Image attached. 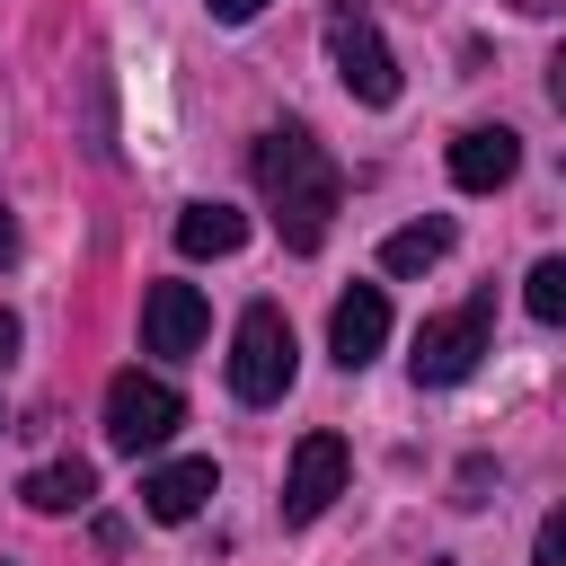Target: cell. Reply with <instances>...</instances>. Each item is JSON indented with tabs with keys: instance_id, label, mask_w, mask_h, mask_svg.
Wrapping results in <instances>:
<instances>
[{
	"instance_id": "1",
	"label": "cell",
	"mask_w": 566,
	"mask_h": 566,
	"mask_svg": "<svg viewBox=\"0 0 566 566\" xmlns=\"http://www.w3.org/2000/svg\"><path fill=\"white\" fill-rule=\"evenodd\" d=\"M248 168H256V195H265V212H274L283 248H292V256L327 248L336 203H345V168L318 150V133H310V124H274V133H256Z\"/></svg>"
},
{
	"instance_id": "2",
	"label": "cell",
	"mask_w": 566,
	"mask_h": 566,
	"mask_svg": "<svg viewBox=\"0 0 566 566\" xmlns=\"http://www.w3.org/2000/svg\"><path fill=\"white\" fill-rule=\"evenodd\" d=\"M301 371V345H292V318L274 301H248L239 327H230V398L239 407H274Z\"/></svg>"
},
{
	"instance_id": "3",
	"label": "cell",
	"mask_w": 566,
	"mask_h": 566,
	"mask_svg": "<svg viewBox=\"0 0 566 566\" xmlns=\"http://www.w3.org/2000/svg\"><path fill=\"white\" fill-rule=\"evenodd\" d=\"M327 62H336L354 106H398V53H389L371 0H336L327 9Z\"/></svg>"
},
{
	"instance_id": "4",
	"label": "cell",
	"mask_w": 566,
	"mask_h": 566,
	"mask_svg": "<svg viewBox=\"0 0 566 566\" xmlns=\"http://www.w3.org/2000/svg\"><path fill=\"white\" fill-rule=\"evenodd\" d=\"M486 336H495V292H469L460 310H442V318H424V327H416V354H407V371H416V389H460V380L478 371V354H486Z\"/></svg>"
},
{
	"instance_id": "5",
	"label": "cell",
	"mask_w": 566,
	"mask_h": 566,
	"mask_svg": "<svg viewBox=\"0 0 566 566\" xmlns=\"http://www.w3.org/2000/svg\"><path fill=\"white\" fill-rule=\"evenodd\" d=\"M177 424H186V398H177L159 371H115V380H106V442H115V451L142 460V451H159Z\"/></svg>"
},
{
	"instance_id": "6",
	"label": "cell",
	"mask_w": 566,
	"mask_h": 566,
	"mask_svg": "<svg viewBox=\"0 0 566 566\" xmlns=\"http://www.w3.org/2000/svg\"><path fill=\"white\" fill-rule=\"evenodd\" d=\"M345 469H354V460H345V433H327V424L301 433V442H292V469H283V522H318V513L345 495Z\"/></svg>"
},
{
	"instance_id": "7",
	"label": "cell",
	"mask_w": 566,
	"mask_h": 566,
	"mask_svg": "<svg viewBox=\"0 0 566 566\" xmlns=\"http://www.w3.org/2000/svg\"><path fill=\"white\" fill-rule=\"evenodd\" d=\"M203 327H212V301L195 292V283H150L142 292V354H195L203 345Z\"/></svg>"
},
{
	"instance_id": "8",
	"label": "cell",
	"mask_w": 566,
	"mask_h": 566,
	"mask_svg": "<svg viewBox=\"0 0 566 566\" xmlns=\"http://www.w3.org/2000/svg\"><path fill=\"white\" fill-rule=\"evenodd\" d=\"M380 345H389V292H380V283H354V292L327 310V354H336L345 371H363Z\"/></svg>"
},
{
	"instance_id": "9",
	"label": "cell",
	"mask_w": 566,
	"mask_h": 566,
	"mask_svg": "<svg viewBox=\"0 0 566 566\" xmlns=\"http://www.w3.org/2000/svg\"><path fill=\"white\" fill-rule=\"evenodd\" d=\"M513 168H522V133H504V124H469L451 142V186L460 195H495V186H513Z\"/></svg>"
},
{
	"instance_id": "10",
	"label": "cell",
	"mask_w": 566,
	"mask_h": 566,
	"mask_svg": "<svg viewBox=\"0 0 566 566\" xmlns=\"http://www.w3.org/2000/svg\"><path fill=\"white\" fill-rule=\"evenodd\" d=\"M212 486H221V469H212V460H168V469H150V478H142V513H150V522H195Z\"/></svg>"
},
{
	"instance_id": "11",
	"label": "cell",
	"mask_w": 566,
	"mask_h": 566,
	"mask_svg": "<svg viewBox=\"0 0 566 566\" xmlns=\"http://www.w3.org/2000/svg\"><path fill=\"white\" fill-rule=\"evenodd\" d=\"M177 248H186V256H239V248H248V212H230V203H186V212H177Z\"/></svg>"
},
{
	"instance_id": "12",
	"label": "cell",
	"mask_w": 566,
	"mask_h": 566,
	"mask_svg": "<svg viewBox=\"0 0 566 566\" xmlns=\"http://www.w3.org/2000/svg\"><path fill=\"white\" fill-rule=\"evenodd\" d=\"M451 239H460V230H451L442 212H433V221H407V230H389V239H380V274H424V265H442V256H451Z\"/></svg>"
},
{
	"instance_id": "13",
	"label": "cell",
	"mask_w": 566,
	"mask_h": 566,
	"mask_svg": "<svg viewBox=\"0 0 566 566\" xmlns=\"http://www.w3.org/2000/svg\"><path fill=\"white\" fill-rule=\"evenodd\" d=\"M35 513H80L88 495H97V469L88 460H44V469H27V486H18Z\"/></svg>"
},
{
	"instance_id": "14",
	"label": "cell",
	"mask_w": 566,
	"mask_h": 566,
	"mask_svg": "<svg viewBox=\"0 0 566 566\" xmlns=\"http://www.w3.org/2000/svg\"><path fill=\"white\" fill-rule=\"evenodd\" d=\"M522 310H531L539 327H566V256H539V265H531V283H522Z\"/></svg>"
},
{
	"instance_id": "15",
	"label": "cell",
	"mask_w": 566,
	"mask_h": 566,
	"mask_svg": "<svg viewBox=\"0 0 566 566\" xmlns=\"http://www.w3.org/2000/svg\"><path fill=\"white\" fill-rule=\"evenodd\" d=\"M531 566H566V504L539 522V539H531Z\"/></svg>"
},
{
	"instance_id": "16",
	"label": "cell",
	"mask_w": 566,
	"mask_h": 566,
	"mask_svg": "<svg viewBox=\"0 0 566 566\" xmlns=\"http://www.w3.org/2000/svg\"><path fill=\"white\" fill-rule=\"evenodd\" d=\"M486 486H495V469L486 460H460V495L451 504H486Z\"/></svg>"
},
{
	"instance_id": "17",
	"label": "cell",
	"mask_w": 566,
	"mask_h": 566,
	"mask_svg": "<svg viewBox=\"0 0 566 566\" xmlns=\"http://www.w3.org/2000/svg\"><path fill=\"white\" fill-rule=\"evenodd\" d=\"M203 9H212V18H221V27H248V18H256V9H265V0H203Z\"/></svg>"
},
{
	"instance_id": "18",
	"label": "cell",
	"mask_w": 566,
	"mask_h": 566,
	"mask_svg": "<svg viewBox=\"0 0 566 566\" xmlns=\"http://www.w3.org/2000/svg\"><path fill=\"white\" fill-rule=\"evenodd\" d=\"M548 97H557V115H566V44H557V62H548Z\"/></svg>"
},
{
	"instance_id": "19",
	"label": "cell",
	"mask_w": 566,
	"mask_h": 566,
	"mask_svg": "<svg viewBox=\"0 0 566 566\" xmlns=\"http://www.w3.org/2000/svg\"><path fill=\"white\" fill-rule=\"evenodd\" d=\"M9 354H18V318L0 310V371H9Z\"/></svg>"
},
{
	"instance_id": "20",
	"label": "cell",
	"mask_w": 566,
	"mask_h": 566,
	"mask_svg": "<svg viewBox=\"0 0 566 566\" xmlns=\"http://www.w3.org/2000/svg\"><path fill=\"white\" fill-rule=\"evenodd\" d=\"M9 256H18V221L0 212V265H9Z\"/></svg>"
},
{
	"instance_id": "21",
	"label": "cell",
	"mask_w": 566,
	"mask_h": 566,
	"mask_svg": "<svg viewBox=\"0 0 566 566\" xmlns=\"http://www.w3.org/2000/svg\"><path fill=\"white\" fill-rule=\"evenodd\" d=\"M513 9H522V18H548V9H566V0H513Z\"/></svg>"
},
{
	"instance_id": "22",
	"label": "cell",
	"mask_w": 566,
	"mask_h": 566,
	"mask_svg": "<svg viewBox=\"0 0 566 566\" xmlns=\"http://www.w3.org/2000/svg\"><path fill=\"white\" fill-rule=\"evenodd\" d=\"M0 566H9V557H0Z\"/></svg>"
}]
</instances>
